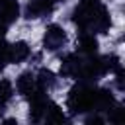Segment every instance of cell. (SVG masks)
<instances>
[{"mask_svg":"<svg viewBox=\"0 0 125 125\" xmlns=\"http://www.w3.org/2000/svg\"><path fill=\"white\" fill-rule=\"evenodd\" d=\"M16 90H18V94H20L21 98L29 100V98L39 90V88H37V82H35V74H33L31 70L21 72V74L16 78Z\"/></svg>","mask_w":125,"mask_h":125,"instance_id":"obj_5","label":"cell"},{"mask_svg":"<svg viewBox=\"0 0 125 125\" xmlns=\"http://www.w3.org/2000/svg\"><path fill=\"white\" fill-rule=\"evenodd\" d=\"M72 21L80 33H105L111 25V18L102 0H80L72 10Z\"/></svg>","mask_w":125,"mask_h":125,"instance_id":"obj_1","label":"cell"},{"mask_svg":"<svg viewBox=\"0 0 125 125\" xmlns=\"http://www.w3.org/2000/svg\"><path fill=\"white\" fill-rule=\"evenodd\" d=\"M43 121H47V123H64L66 117L61 109V105H57L55 102H49V105L45 109V115H43Z\"/></svg>","mask_w":125,"mask_h":125,"instance_id":"obj_11","label":"cell"},{"mask_svg":"<svg viewBox=\"0 0 125 125\" xmlns=\"http://www.w3.org/2000/svg\"><path fill=\"white\" fill-rule=\"evenodd\" d=\"M8 64H10V51H8V43L2 41L0 43V70Z\"/></svg>","mask_w":125,"mask_h":125,"instance_id":"obj_13","label":"cell"},{"mask_svg":"<svg viewBox=\"0 0 125 125\" xmlns=\"http://www.w3.org/2000/svg\"><path fill=\"white\" fill-rule=\"evenodd\" d=\"M82 57H84V55H80L78 51L66 55V57L61 61V76H64V78H76L78 72H80Z\"/></svg>","mask_w":125,"mask_h":125,"instance_id":"obj_6","label":"cell"},{"mask_svg":"<svg viewBox=\"0 0 125 125\" xmlns=\"http://www.w3.org/2000/svg\"><path fill=\"white\" fill-rule=\"evenodd\" d=\"M78 53L80 55H94V53H98V39H96L94 33H80Z\"/></svg>","mask_w":125,"mask_h":125,"instance_id":"obj_9","label":"cell"},{"mask_svg":"<svg viewBox=\"0 0 125 125\" xmlns=\"http://www.w3.org/2000/svg\"><path fill=\"white\" fill-rule=\"evenodd\" d=\"M14 96V86L8 78H0V107L6 105Z\"/></svg>","mask_w":125,"mask_h":125,"instance_id":"obj_12","label":"cell"},{"mask_svg":"<svg viewBox=\"0 0 125 125\" xmlns=\"http://www.w3.org/2000/svg\"><path fill=\"white\" fill-rule=\"evenodd\" d=\"M64 43H66V31L59 23L47 25L45 35H43V47L47 51H59L64 47Z\"/></svg>","mask_w":125,"mask_h":125,"instance_id":"obj_4","label":"cell"},{"mask_svg":"<svg viewBox=\"0 0 125 125\" xmlns=\"http://www.w3.org/2000/svg\"><path fill=\"white\" fill-rule=\"evenodd\" d=\"M8 51H10V64H20L23 61H27L31 55V47L25 41L8 43Z\"/></svg>","mask_w":125,"mask_h":125,"instance_id":"obj_8","label":"cell"},{"mask_svg":"<svg viewBox=\"0 0 125 125\" xmlns=\"http://www.w3.org/2000/svg\"><path fill=\"white\" fill-rule=\"evenodd\" d=\"M35 82H37V88H39V90L49 92V90L55 86L57 76H55V72L49 70V68H39V72L35 74Z\"/></svg>","mask_w":125,"mask_h":125,"instance_id":"obj_10","label":"cell"},{"mask_svg":"<svg viewBox=\"0 0 125 125\" xmlns=\"http://www.w3.org/2000/svg\"><path fill=\"white\" fill-rule=\"evenodd\" d=\"M64 0H29L23 8V16L29 18V20H37V18H43V16H49L53 14V10Z\"/></svg>","mask_w":125,"mask_h":125,"instance_id":"obj_3","label":"cell"},{"mask_svg":"<svg viewBox=\"0 0 125 125\" xmlns=\"http://www.w3.org/2000/svg\"><path fill=\"white\" fill-rule=\"evenodd\" d=\"M4 39H6V25H2V23H0V43H2Z\"/></svg>","mask_w":125,"mask_h":125,"instance_id":"obj_15","label":"cell"},{"mask_svg":"<svg viewBox=\"0 0 125 125\" xmlns=\"http://www.w3.org/2000/svg\"><path fill=\"white\" fill-rule=\"evenodd\" d=\"M98 92H100V88H96L94 82H80L78 80V84L72 86L68 96H66L68 111L72 115L96 111V107H98Z\"/></svg>","mask_w":125,"mask_h":125,"instance_id":"obj_2","label":"cell"},{"mask_svg":"<svg viewBox=\"0 0 125 125\" xmlns=\"http://www.w3.org/2000/svg\"><path fill=\"white\" fill-rule=\"evenodd\" d=\"M104 121H105V119H104V117H100V115H98V111H96V115H90V117H86V123H88V125H92V123L100 125V123H104Z\"/></svg>","mask_w":125,"mask_h":125,"instance_id":"obj_14","label":"cell"},{"mask_svg":"<svg viewBox=\"0 0 125 125\" xmlns=\"http://www.w3.org/2000/svg\"><path fill=\"white\" fill-rule=\"evenodd\" d=\"M20 16V4L18 0H0V23L12 25Z\"/></svg>","mask_w":125,"mask_h":125,"instance_id":"obj_7","label":"cell"}]
</instances>
